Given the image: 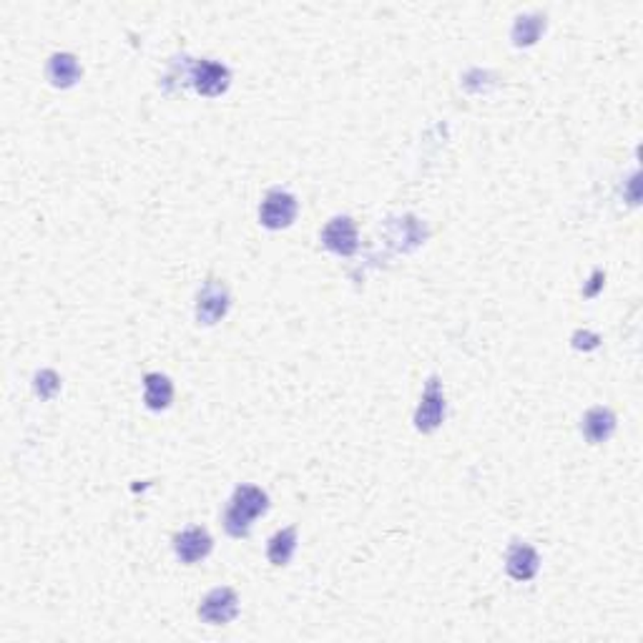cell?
I'll return each instance as SVG.
<instances>
[{
    "label": "cell",
    "instance_id": "cell-8",
    "mask_svg": "<svg viewBox=\"0 0 643 643\" xmlns=\"http://www.w3.org/2000/svg\"><path fill=\"white\" fill-rule=\"evenodd\" d=\"M174 548H176V556L182 558V563H196V560L209 556L211 535L204 528H189L182 535H176Z\"/></svg>",
    "mask_w": 643,
    "mask_h": 643
},
{
    "label": "cell",
    "instance_id": "cell-4",
    "mask_svg": "<svg viewBox=\"0 0 643 643\" xmlns=\"http://www.w3.org/2000/svg\"><path fill=\"white\" fill-rule=\"evenodd\" d=\"M232 81V73L226 69L224 63H216V61H199L194 69H191V84L201 94V96H219L229 88Z\"/></svg>",
    "mask_w": 643,
    "mask_h": 643
},
{
    "label": "cell",
    "instance_id": "cell-13",
    "mask_svg": "<svg viewBox=\"0 0 643 643\" xmlns=\"http://www.w3.org/2000/svg\"><path fill=\"white\" fill-rule=\"evenodd\" d=\"M294 548H297V531L294 528H284V531L274 533L269 546H266V558L274 566H287L292 558Z\"/></svg>",
    "mask_w": 643,
    "mask_h": 643
},
{
    "label": "cell",
    "instance_id": "cell-12",
    "mask_svg": "<svg viewBox=\"0 0 643 643\" xmlns=\"http://www.w3.org/2000/svg\"><path fill=\"white\" fill-rule=\"evenodd\" d=\"M48 81L58 88H69L73 85L78 78H81V66L78 61L70 56V53H53L51 61H48Z\"/></svg>",
    "mask_w": 643,
    "mask_h": 643
},
{
    "label": "cell",
    "instance_id": "cell-5",
    "mask_svg": "<svg viewBox=\"0 0 643 643\" xmlns=\"http://www.w3.org/2000/svg\"><path fill=\"white\" fill-rule=\"evenodd\" d=\"M229 309V292L222 281L209 280L201 292H199V299H196V317L201 324H216L222 320Z\"/></svg>",
    "mask_w": 643,
    "mask_h": 643
},
{
    "label": "cell",
    "instance_id": "cell-2",
    "mask_svg": "<svg viewBox=\"0 0 643 643\" xmlns=\"http://www.w3.org/2000/svg\"><path fill=\"white\" fill-rule=\"evenodd\" d=\"M443 418H445V395L440 387V379L430 378L422 392L418 412H415V425L422 433H433L440 427Z\"/></svg>",
    "mask_w": 643,
    "mask_h": 643
},
{
    "label": "cell",
    "instance_id": "cell-1",
    "mask_svg": "<svg viewBox=\"0 0 643 643\" xmlns=\"http://www.w3.org/2000/svg\"><path fill=\"white\" fill-rule=\"evenodd\" d=\"M266 508H269V498H266L265 490L256 488V485H239L224 513L226 533L234 535V538L247 535L252 528L254 517L266 513Z\"/></svg>",
    "mask_w": 643,
    "mask_h": 643
},
{
    "label": "cell",
    "instance_id": "cell-14",
    "mask_svg": "<svg viewBox=\"0 0 643 643\" xmlns=\"http://www.w3.org/2000/svg\"><path fill=\"white\" fill-rule=\"evenodd\" d=\"M546 28V18L538 13L517 15L516 26H513V43L516 45H531L538 41L541 30Z\"/></svg>",
    "mask_w": 643,
    "mask_h": 643
},
{
    "label": "cell",
    "instance_id": "cell-11",
    "mask_svg": "<svg viewBox=\"0 0 643 643\" xmlns=\"http://www.w3.org/2000/svg\"><path fill=\"white\" fill-rule=\"evenodd\" d=\"M174 400V385L167 375L149 372L143 378V403L149 410H167Z\"/></svg>",
    "mask_w": 643,
    "mask_h": 643
},
{
    "label": "cell",
    "instance_id": "cell-7",
    "mask_svg": "<svg viewBox=\"0 0 643 643\" xmlns=\"http://www.w3.org/2000/svg\"><path fill=\"white\" fill-rule=\"evenodd\" d=\"M322 244L330 252L350 256V254L357 252V226L350 216H337L322 229Z\"/></svg>",
    "mask_w": 643,
    "mask_h": 643
},
{
    "label": "cell",
    "instance_id": "cell-9",
    "mask_svg": "<svg viewBox=\"0 0 643 643\" xmlns=\"http://www.w3.org/2000/svg\"><path fill=\"white\" fill-rule=\"evenodd\" d=\"M505 566H508V574L513 575L516 581H531L533 575L538 574L541 558H538V553H535L531 546L516 543V546H510V550H508Z\"/></svg>",
    "mask_w": 643,
    "mask_h": 643
},
{
    "label": "cell",
    "instance_id": "cell-3",
    "mask_svg": "<svg viewBox=\"0 0 643 643\" xmlns=\"http://www.w3.org/2000/svg\"><path fill=\"white\" fill-rule=\"evenodd\" d=\"M239 614V598L232 588H214L209 596L199 606V615L211 623V626H222L234 621Z\"/></svg>",
    "mask_w": 643,
    "mask_h": 643
},
{
    "label": "cell",
    "instance_id": "cell-16",
    "mask_svg": "<svg viewBox=\"0 0 643 643\" xmlns=\"http://www.w3.org/2000/svg\"><path fill=\"white\" fill-rule=\"evenodd\" d=\"M601 342V337L593 335V332H575L574 335V347L575 350H596Z\"/></svg>",
    "mask_w": 643,
    "mask_h": 643
},
{
    "label": "cell",
    "instance_id": "cell-10",
    "mask_svg": "<svg viewBox=\"0 0 643 643\" xmlns=\"http://www.w3.org/2000/svg\"><path fill=\"white\" fill-rule=\"evenodd\" d=\"M615 430V415L608 407H590L583 415V435L588 443H606Z\"/></svg>",
    "mask_w": 643,
    "mask_h": 643
},
{
    "label": "cell",
    "instance_id": "cell-17",
    "mask_svg": "<svg viewBox=\"0 0 643 643\" xmlns=\"http://www.w3.org/2000/svg\"><path fill=\"white\" fill-rule=\"evenodd\" d=\"M601 287H603V272H593V277H590V284H588V287H583V294H586V297H596Z\"/></svg>",
    "mask_w": 643,
    "mask_h": 643
},
{
    "label": "cell",
    "instance_id": "cell-15",
    "mask_svg": "<svg viewBox=\"0 0 643 643\" xmlns=\"http://www.w3.org/2000/svg\"><path fill=\"white\" fill-rule=\"evenodd\" d=\"M58 390H61V378L53 370H41L36 375V392L41 395L43 400H51Z\"/></svg>",
    "mask_w": 643,
    "mask_h": 643
},
{
    "label": "cell",
    "instance_id": "cell-6",
    "mask_svg": "<svg viewBox=\"0 0 643 643\" xmlns=\"http://www.w3.org/2000/svg\"><path fill=\"white\" fill-rule=\"evenodd\" d=\"M297 216V199L287 191H269L259 209V219L266 229H284L289 226Z\"/></svg>",
    "mask_w": 643,
    "mask_h": 643
}]
</instances>
